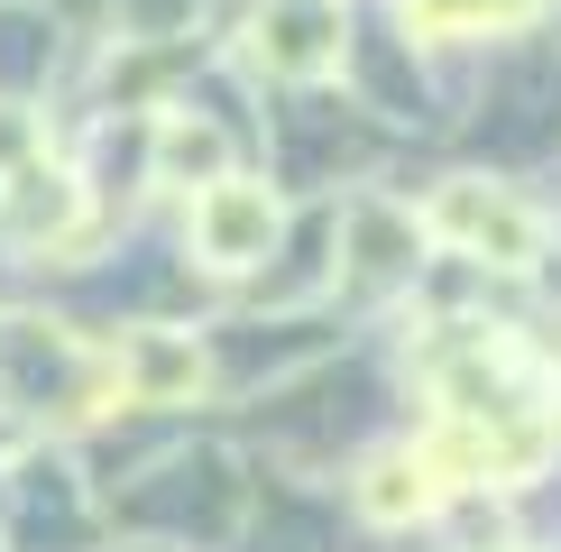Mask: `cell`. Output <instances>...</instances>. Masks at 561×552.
I'll list each match as a JSON object with an SVG mask.
<instances>
[{
	"instance_id": "obj_5",
	"label": "cell",
	"mask_w": 561,
	"mask_h": 552,
	"mask_svg": "<svg viewBox=\"0 0 561 552\" xmlns=\"http://www.w3.org/2000/svg\"><path fill=\"white\" fill-rule=\"evenodd\" d=\"M433 488H424V470H414V460H378V470H368L359 479V506H368V516H414V506H424Z\"/></svg>"
},
{
	"instance_id": "obj_4",
	"label": "cell",
	"mask_w": 561,
	"mask_h": 552,
	"mask_svg": "<svg viewBox=\"0 0 561 552\" xmlns=\"http://www.w3.org/2000/svg\"><path fill=\"white\" fill-rule=\"evenodd\" d=\"M221 166H230L221 129H203V120H157V175H167V184H213Z\"/></svg>"
},
{
	"instance_id": "obj_2",
	"label": "cell",
	"mask_w": 561,
	"mask_h": 552,
	"mask_svg": "<svg viewBox=\"0 0 561 552\" xmlns=\"http://www.w3.org/2000/svg\"><path fill=\"white\" fill-rule=\"evenodd\" d=\"M111 378H121L129 405H175V396H194V387H203V350L184 332H121Z\"/></svg>"
},
{
	"instance_id": "obj_3",
	"label": "cell",
	"mask_w": 561,
	"mask_h": 552,
	"mask_svg": "<svg viewBox=\"0 0 561 552\" xmlns=\"http://www.w3.org/2000/svg\"><path fill=\"white\" fill-rule=\"evenodd\" d=\"M259 56L276 74H322V65L341 56V19L322 10V0H276L259 19Z\"/></svg>"
},
{
	"instance_id": "obj_1",
	"label": "cell",
	"mask_w": 561,
	"mask_h": 552,
	"mask_svg": "<svg viewBox=\"0 0 561 552\" xmlns=\"http://www.w3.org/2000/svg\"><path fill=\"white\" fill-rule=\"evenodd\" d=\"M267 240H276V194H267V184L213 175V184L194 194V258H203V267L240 276V267L267 258Z\"/></svg>"
}]
</instances>
